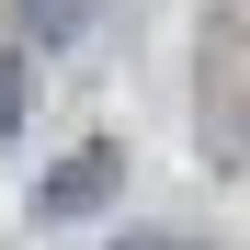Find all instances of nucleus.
I'll list each match as a JSON object with an SVG mask.
<instances>
[{
  "label": "nucleus",
  "instance_id": "f03ea898",
  "mask_svg": "<svg viewBox=\"0 0 250 250\" xmlns=\"http://www.w3.org/2000/svg\"><path fill=\"white\" fill-rule=\"evenodd\" d=\"M80 12H91V0H12V23H23V34H68Z\"/></svg>",
  "mask_w": 250,
  "mask_h": 250
},
{
  "label": "nucleus",
  "instance_id": "7ed1b4c3",
  "mask_svg": "<svg viewBox=\"0 0 250 250\" xmlns=\"http://www.w3.org/2000/svg\"><path fill=\"white\" fill-rule=\"evenodd\" d=\"M23 125V68H0V137Z\"/></svg>",
  "mask_w": 250,
  "mask_h": 250
},
{
  "label": "nucleus",
  "instance_id": "f257e3e1",
  "mask_svg": "<svg viewBox=\"0 0 250 250\" xmlns=\"http://www.w3.org/2000/svg\"><path fill=\"white\" fill-rule=\"evenodd\" d=\"M103 182H114V148H80V159H68V171L46 182V216H80V205H91Z\"/></svg>",
  "mask_w": 250,
  "mask_h": 250
},
{
  "label": "nucleus",
  "instance_id": "20e7f679",
  "mask_svg": "<svg viewBox=\"0 0 250 250\" xmlns=\"http://www.w3.org/2000/svg\"><path fill=\"white\" fill-rule=\"evenodd\" d=\"M137 250H182V239H137Z\"/></svg>",
  "mask_w": 250,
  "mask_h": 250
}]
</instances>
